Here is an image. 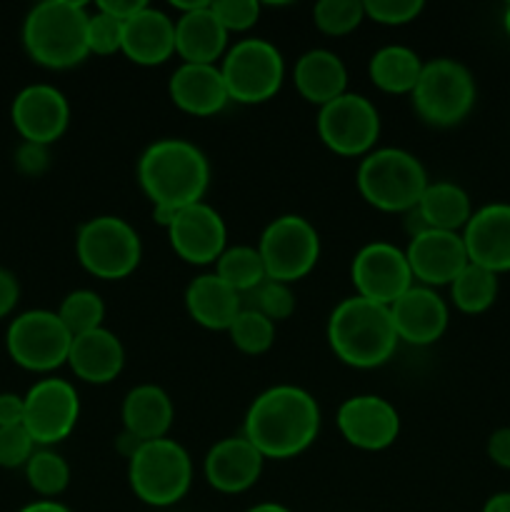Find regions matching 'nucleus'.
<instances>
[{
	"label": "nucleus",
	"mask_w": 510,
	"mask_h": 512,
	"mask_svg": "<svg viewBox=\"0 0 510 512\" xmlns=\"http://www.w3.org/2000/svg\"><path fill=\"white\" fill-rule=\"evenodd\" d=\"M323 415L313 395L298 385L280 383L255 395L243 420V438L265 460H290L318 440Z\"/></svg>",
	"instance_id": "f257e3e1"
},
{
	"label": "nucleus",
	"mask_w": 510,
	"mask_h": 512,
	"mask_svg": "<svg viewBox=\"0 0 510 512\" xmlns=\"http://www.w3.org/2000/svg\"><path fill=\"white\" fill-rule=\"evenodd\" d=\"M138 185L153 208L183 210L203 203L210 188V163L185 138H160L138 158Z\"/></svg>",
	"instance_id": "f03ea898"
},
{
	"label": "nucleus",
	"mask_w": 510,
	"mask_h": 512,
	"mask_svg": "<svg viewBox=\"0 0 510 512\" xmlns=\"http://www.w3.org/2000/svg\"><path fill=\"white\" fill-rule=\"evenodd\" d=\"M325 338L335 358L353 370L380 368L393 358L400 345L388 305L373 303L355 293L330 310Z\"/></svg>",
	"instance_id": "7ed1b4c3"
},
{
	"label": "nucleus",
	"mask_w": 510,
	"mask_h": 512,
	"mask_svg": "<svg viewBox=\"0 0 510 512\" xmlns=\"http://www.w3.org/2000/svg\"><path fill=\"white\" fill-rule=\"evenodd\" d=\"M88 5L75 0H43L23 20V48L35 65L70 70L88 50Z\"/></svg>",
	"instance_id": "20e7f679"
},
{
	"label": "nucleus",
	"mask_w": 510,
	"mask_h": 512,
	"mask_svg": "<svg viewBox=\"0 0 510 512\" xmlns=\"http://www.w3.org/2000/svg\"><path fill=\"white\" fill-rule=\"evenodd\" d=\"M430 178L418 155L405 148H375L360 158L355 185L370 208L405 215L420 203Z\"/></svg>",
	"instance_id": "39448f33"
},
{
	"label": "nucleus",
	"mask_w": 510,
	"mask_h": 512,
	"mask_svg": "<svg viewBox=\"0 0 510 512\" xmlns=\"http://www.w3.org/2000/svg\"><path fill=\"white\" fill-rule=\"evenodd\" d=\"M128 485L148 508H173L190 493L193 458L170 435L140 443L128 458Z\"/></svg>",
	"instance_id": "423d86ee"
},
{
	"label": "nucleus",
	"mask_w": 510,
	"mask_h": 512,
	"mask_svg": "<svg viewBox=\"0 0 510 512\" xmlns=\"http://www.w3.org/2000/svg\"><path fill=\"white\" fill-rule=\"evenodd\" d=\"M75 258L98 280H125L143 260L140 233L118 215H95L75 233Z\"/></svg>",
	"instance_id": "0eeeda50"
},
{
	"label": "nucleus",
	"mask_w": 510,
	"mask_h": 512,
	"mask_svg": "<svg viewBox=\"0 0 510 512\" xmlns=\"http://www.w3.org/2000/svg\"><path fill=\"white\" fill-rule=\"evenodd\" d=\"M410 103L425 125L453 128L468 118L475 105L473 73L453 58L425 60Z\"/></svg>",
	"instance_id": "6e6552de"
},
{
	"label": "nucleus",
	"mask_w": 510,
	"mask_h": 512,
	"mask_svg": "<svg viewBox=\"0 0 510 512\" xmlns=\"http://www.w3.org/2000/svg\"><path fill=\"white\" fill-rule=\"evenodd\" d=\"M230 103L260 105L273 100L285 83L283 53L265 38L238 40L218 63Z\"/></svg>",
	"instance_id": "1a4fd4ad"
},
{
	"label": "nucleus",
	"mask_w": 510,
	"mask_h": 512,
	"mask_svg": "<svg viewBox=\"0 0 510 512\" xmlns=\"http://www.w3.org/2000/svg\"><path fill=\"white\" fill-rule=\"evenodd\" d=\"M73 335L65 328L55 310H25L10 320L5 330V350L18 368L48 378L68 365Z\"/></svg>",
	"instance_id": "9d476101"
},
{
	"label": "nucleus",
	"mask_w": 510,
	"mask_h": 512,
	"mask_svg": "<svg viewBox=\"0 0 510 512\" xmlns=\"http://www.w3.org/2000/svg\"><path fill=\"white\" fill-rule=\"evenodd\" d=\"M268 280L298 283L308 278L320 260V233L308 218L295 213L278 215L260 233L258 243Z\"/></svg>",
	"instance_id": "9b49d317"
},
{
	"label": "nucleus",
	"mask_w": 510,
	"mask_h": 512,
	"mask_svg": "<svg viewBox=\"0 0 510 512\" xmlns=\"http://www.w3.org/2000/svg\"><path fill=\"white\" fill-rule=\"evenodd\" d=\"M318 138L330 153L340 158H365L378 148L380 113L373 100L358 93H345L318 108Z\"/></svg>",
	"instance_id": "f8f14e48"
},
{
	"label": "nucleus",
	"mask_w": 510,
	"mask_h": 512,
	"mask_svg": "<svg viewBox=\"0 0 510 512\" xmlns=\"http://www.w3.org/2000/svg\"><path fill=\"white\" fill-rule=\"evenodd\" d=\"M23 398V425L38 448H53L70 438L80 420V395L70 380L48 375L30 385Z\"/></svg>",
	"instance_id": "ddd939ff"
},
{
	"label": "nucleus",
	"mask_w": 510,
	"mask_h": 512,
	"mask_svg": "<svg viewBox=\"0 0 510 512\" xmlns=\"http://www.w3.org/2000/svg\"><path fill=\"white\" fill-rule=\"evenodd\" d=\"M350 283L355 295L390 308L415 280L403 248L388 240H370L353 255Z\"/></svg>",
	"instance_id": "4468645a"
},
{
	"label": "nucleus",
	"mask_w": 510,
	"mask_h": 512,
	"mask_svg": "<svg viewBox=\"0 0 510 512\" xmlns=\"http://www.w3.org/2000/svg\"><path fill=\"white\" fill-rule=\"evenodd\" d=\"M338 433L345 443L363 453H380L393 448L400 438V413L390 400L373 393L350 395L335 415Z\"/></svg>",
	"instance_id": "2eb2a0df"
},
{
	"label": "nucleus",
	"mask_w": 510,
	"mask_h": 512,
	"mask_svg": "<svg viewBox=\"0 0 510 512\" xmlns=\"http://www.w3.org/2000/svg\"><path fill=\"white\" fill-rule=\"evenodd\" d=\"M165 233H168L173 253L183 263L198 265V268L215 265L220 253L228 248V225L223 215L205 200L178 210Z\"/></svg>",
	"instance_id": "dca6fc26"
},
{
	"label": "nucleus",
	"mask_w": 510,
	"mask_h": 512,
	"mask_svg": "<svg viewBox=\"0 0 510 512\" xmlns=\"http://www.w3.org/2000/svg\"><path fill=\"white\" fill-rule=\"evenodd\" d=\"M10 120L25 143L53 145L70 125V103L60 88L50 83L25 85L10 105Z\"/></svg>",
	"instance_id": "f3484780"
},
{
	"label": "nucleus",
	"mask_w": 510,
	"mask_h": 512,
	"mask_svg": "<svg viewBox=\"0 0 510 512\" xmlns=\"http://www.w3.org/2000/svg\"><path fill=\"white\" fill-rule=\"evenodd\" d=\"M403 250L415 283L433 290L453 283L460 270L470 263L463 235L448 230H423L408 238Z\"/></svg>",
	"instance_id": "a211bd4d"
},
{
	"label": "nucleus",
	"mask_w": 510,
	"mask_h": 512,
	"mask_svg": "<svg viewBox=\"0 0 510 512\" xmlns=\"http://www.w3.org/2000/svg\"><path fill=\"white\" fill-rule=\"evenodd\" d=\"M390 318H393L400 343L425 348V345L438 343L445 335L450 310L438 290L413 283L390 305Z\"/></svg>",
	"instance_id": "6ab92c4d"
},
{
	"label": "nucleus",
	"mask_w": 510,
	"mask_h": 512,
	"mask_svg": "<svg viewBox=\"0 0 510 512\" xmlns=\"http://www.w3.org/2000/svg\"><path fill=\"white\" fill-rule=\"evenodd\" d=\"M263 468L265 458L243 435L218 440L203 458L205 483L223 495L248 493L260 480Z\"/></svg>",
	"instance_id": "aec40b11"
},
{
	"label": "nucleus",
	"mask_w": 510,
	"mask_h": 512,
	"mask_svg": "<svg viewBox=\"0 0 510 512\" xmlns=\"http://www.w3.org/2000/svg\"><path fill=\"white\" fill-rule=\"evenodd\" d=\"M465 253L470 263L490 270L508 273L510 270V205L490 203L473 210L468 225L463 228Z\"/></svg>",
	"instance_id": "412c9836"
},
{
	"label": "nucleus",
	"mask_w": 510,
	"mask_h": 512,
	"mask_svg": "<svg viewBox=\"0 0 510 512\" xmlns=\"http://www.w3.org/2000/svg\"><path fill=\"white\" fill-rule=\"evenodd\" d=\"M170 103L193 118H213L230 103L218 65L180 63L168 80Z\"/></svg>",
	"instance_id": "4be33fe9"
},
{
	"label": "nucleus",
	"mask_w": 510,
	"mask_h": 512,
	"mask_svg": "<svg viewBox=\"0 0 510 512\" xmlns=\"http://www.w3.org/2000/svg\"><path fill=\"white\" fill-rule=\"evenodd\" d=\"M120 53L143 68L168 63L175 55V18L148 3L138 15L123 23Z\"/></svg>",
	"instance_id": "5701e85b"
},
{
	"label": "nucleus",
	"mask_w": 510,
	"mask_h": 512,
	"mask_svg": "<svg viewBox=\"0 0 510 512\" xmlns=\"http://www.w3.org/2000/svg\"><path fill=\"white\" fill-rule=\"evenodd\" d=\"M68 368L73 370L75 378L88 385L113 383L125 368L123 340L105 325L90 333L75 335L70 343Z\"/></svg>",
	"instance_id": "b1692460"
},
{
	"label": "nucleus",
	"mask_w": 510,
	"mask_h": 512,
	"mask_svg": "<svg viewBox=\"0 0 510 512\" xmlns=\"http://www.w3.org/2000/svg\"><path fill=\"white\" fill-rule=\"evenodd\" d=\"M183 300L190 320L215 333H228L233 320L243 310V295L235 293L215 273L195 275L185 288Z\"/></svg>",
	"instance_id": "393cba45"
},
{
	"label": "nucleus",
	"mask_w": 510,
	"mask_h": 512,
	"mask_svg": "<svg viewBox=\"0 0 510 512\" xmlns=\"http://www.w3.org/2000/svg\"><path fill=\"white\" fill-rule=\"evenodd\" d=\"M228 38L210 3L193 13L175 15V55L180 63L218 65L230 48Z\"/></svg>",
	"instance_id": "a878e982"
},
{
	"label": "nucleus",
	"mask_w": 510,
	"mask_h": 512,
	"mask_svg": "<svg viewBox=\"0 0 510 512\" xmlns=\"http://www.w3.org/2000/svg\"><path fill=\"white\" fill-rule=\"evenodd\" d=\"M295 90L310 105H328L348 93V68L343 58L328 48H310L293 65Z\"/></svg>",
	"instance_id": "bb28decb"
},
{
	"label": "nucleus",
	"mask_w": 510,
	"mask_h": 512,
	"mask_svg": "<svg viewBox=\"0 0 510 512\" xmlns=\"http://www.w3.org/2000/svg\"><path fill=\"white\" fill-rule=\"evenodd\" d=\"M120 420L123 430L135 435L140 443L168 438L175 420V405L160 385L140 383L125 393Z\"/></svg>",
	"instance_id": "cd10ccee"
},
{
	"label": "nucleus",
	"mask_w": 510,
	"mask_h": 512,
	"mask_svg": "<svg viewBox=\"0 0 510 512\" xmlns=\"http://www.w3.org/2000/svg\"><path fill=\"white\" fill-rule=\"evenodd\" d=\"M415 210L428 230L463 233L473 215V203H470V195L453 180H435V183L430 180Z\"/></svg>",
	"instance_id": "c85d7f7f"
},
{
	"label": "nucleus",
	"mask_w": 510,
	"mask_h": 512,
	"mask_svg": "<svg viewBox=\"0 0 510 512\" xmlns=\"http://www.w3.org/2000/svg\"><path fill=\"white\" fill-rule=\"evenodd\" d=\"M425 60L413 48L400 43L383 45L375 50L368 60V78L378 90L388 95H410L420 73H423Z\"/></svg>",
	"instance_id": "c756f323"
},
{
	"label": "nucleus",
	"mask_w": 510,
	"mask_h": 512,
	"mask_svg": "<svg viewBox=\"0 0 510 512\" xmlns=\"http://www.w3.org/2000/svg\"><path fill=\"white\" fill-rule=\"evenodd\" d=\"M213 268V273L240 295H250L260 283L268 280V273H265V265L258 248L248 243L228 245V248L220 253V258L215 260Z\"/></svg>",
	"instance_id": "7c9ffc66"
},
{
	"label": "nucleus",
	"mask_w": 510,
	"mask_h": 512,
	"mask_svg": "<svg viewBox=\"0 0 510 512\" xmlns=\"http://www.w3.org/2000/svg\"><path fill=\"white\" fill-rule=\"evenodd\" d=\"M450 300L465 315L485 313L498 298V275L480 265L468 263L458 278L448 285Z\"/></svg>",
	"instance_id": "2f4dec72"
},
{
	"label": "nucleus",
	"mask_w": 510,
	"mask_h": 512,
	"mask_svg": "<svg viewBox=\"0 0 510 512\" xmlns=\"http://www.w3.org/2000/svg\"><path fill=\"white\" fill-rule=\"evenodd\" d=\"M25 480L40 500H55L68 490L70 465L58 450L38 448L25 465Z\"/></svg>",
	"instance_id": "473e14b6"
},
{
	"label": "nucleus",
	"mask_w": 510,
	"mask_h": 512,
	"mask_svg": "<svg viewBox=\"0 0 510 512\" xmlns=\"http://www.w3.org/2000/svg\"><path fill=\"white\" fill-rule=\"evenodd\" d=\"M58 318L63 320L65 328L70 330V335H83L90 330H98L105 325V303L100 298V293L90 288H78L70 290L58 305Z\"/></svg>",
	"instance_id": "72a5a7b5"
},
{
	"label": "nucleus",
	"mask_w": 510,
	"mask_h": 512,
	"mask_svg": "<svg viewBox=\"0 0 510 512\" xmlns=\"http://www.w3.org/2000/svg\"><path fill=\"white\" fill-rule=\"evenodd\" d=\"M228 338L243 355H265L275 345V323L258 310L243 308L228 328Z\"/></svg>",
	"instance_id": "f704fd0d"
},
{
	"label": "nucleus",
	"mask_w": 510,
	"mask_h": 512,
	"mask_svg": "<svg viewBox=\"0 0 510 512\" xmlns=\"http://www.w3.org/2000/svg\"><path fill=\"white\" fill-rule=\"evenodd\" d=\"M363 20V0H320L313 5V25L330 38L350 35L360 28Z\"/></svg>",
	"instance_id": "c9c22d12"
},
{
	"label": "nucleus",
	"mask_w": 510,
	"mask_h": 512,
	"mask_svg": "<svg viewBox=\"0 0 510 512\" xmlns=\"http://www.w3.org/2000/svg\"><path fill=\"white\" fill-rule=\"evenodd\" d=\"M250 298H253V305H250V308L258 310L260 315H265V318L273 320V323L288 320L290 315L295 313V305H298L293 285L278 283V280H265V283H260L258 288L250 293Z\"/></svg>",
	"instance_id": "e433bc0d"
},
{
	"label": "nucleus",
	"mask_w": 510,
	"mask_h": 512,
	"mask_svg": "<svg viewBox=\"0 0 510 512\" xmlns=\"http://www.w3.org/2000/svg\"><path fill=\"white\" fill-rule=\"evenodd\" d=\"M88 50L90 55L110 58L123 50V23L113 15L93 8L88 15Z\"/></svg>",
	"instance_id": "4c0bfd02"
},
{
	"label": "nucleus",
	"mask_w": 510,
	"mask_h": 512,
	"mask_svg": "<svg viewBox=\"0 0 510 512\" xmlns=\"http://www.w3.org/2000/svg\"><path fill=\"white\" fill-rule=\"evenodd\" d=\"M365 20L385 25V28H400L420 18L425 10L423 0H365Z\"/></svg>",
	"instance_id": "58836bf2"
},
{
	"label": "nucleus",
	"mask_w": 510,
	"mask_h": 512,
	"mask_svg": "<svg viewBox=\"0 0 510 512\" xmlns=\"http://www.w3.org/2000/svg\"><path fill=\"white\" fill-rule=\"evenodd\" d=\"M210 10L223 25L225 33H248L255 28L263 13V5L258 0H210Z\"/></svg>",
	"instance_id": "ea45409f"
},
{
	"label": "nucleus",
	"mask_w": 510,
	"mask_h": 512,
	"mask_svg": "<svg viewBox=\"0 0 510 512\" xmlns=\"http://www.w3.org/2000/svg\"><path fill=\"white\" fill-rule=\"evenodd\" d=\"M38 450L35 440L25 430V425H10L0 428V468L18 470L28 465L33 453Z\"/></svg>",
	"instance_id": "a19ab883"
},
{
	"label": "nucleus",
	"mask_w": 510,
	"mask_h": 512,
	"mask_svg": "<svg viewBox=\"0 0 510 512\" xmlns=\"http://www.w3.org/2000/svg\"><path fill=\"white\" fill-rule=\"evenodd\" d=\"M15 170L25 178H40L45 170L50 168V145H40V143H20L15 148L13 155Z\"/></svg>",
	"instance_id": "79ce46f5"
},
{
	"label": "nucleus",
	"mask_w": 510,
	"mask_h": 512,
	"mask_svg": "<svg viewBox=\"0 0 510 512\" xmlns=\"http://www.w3.org/2000/svg\"><path fill=\"white\" fill-rule=\"evenodd\" d=\"M25 398L18 393H0V428L23 425Z\"/></svg>",
	"instance_id": "37998d69"
},
{
	"label": "nucleus",
	"mask_w": 510,
	"mask_h": 512,
	"mask_svg": "<svg viewBox=\"0 0 510 512\" xmlns=\"http://www.w3.org/2000/svg\"><path fill=\"white\" fill-rule=\"evenodd\" d=\"M20 300V283L10 270L0 268V320L8 318Z\"/></svg>",
	"instance_id": "c03bdc74"
},
{
	"label": "nucleus",
	"mask_w": 510,
	"mask_h": 512,
	"mask_svg": "<svg viewBox=\"0 0 510 512\" xmlns=\"http://www.w3.org/2000/svg\"><path fill=\"white\" fill-rule=\"evenodd\" d=\"M488 458L498 468L510 470V428L495 430L488 438Z\"/></svg>",
	"instance_id": "a18cd8bd"
},
{
	"label": "nucleus",
	"mask_w": 510,
	"mask_h": 512,
	"mask_svg": "<svg viewBox=\"0 0 510 512\" xmlns=\"http://www.w3.org/2000/svg\"><path fill=\"white\" fill-rule=\"evenodd\" d=\"M145 5H148L145 0H98L95 8L113 15V18L120 20V23H125V20H130L133 15H138Z\"/></svg>",
	"instance_id": "49530a36"
},
{
	"label": "nucleus",
	"mask_w": 510,
	"mask_h": 512,
	"mask_svg": "<svg viewBox=\"0 0 510 512\" xmlns=\"http://www.w3.org/2000/svg\"><path fill=\"white\" fill-rule=\"evenodd\" d=\"M18 512H73V510H70L68 505L60 503V500H35V503H28Z\"/></svg>",
	"instance_id": "de8ad7c7"
},
{
	"label": "nucleus",
	"mask_w": 510,
	"mask_h": 512,
	"mask_svg": "<svg viewBox=\"0 0 510 512\" xmlns=\"http://www.w3.org/2000/svg\"><path fill=\"white\" fill-rule=\"evenodd\" d=\"M483 512H510V493H495L485 500Z\"/></svg>",
	"instance_id": "09e8293b"
},
{
	"label": "nucleus",
	"mask_w": 510,
	"mask_h": 512,
	"mask_svg": "<svg viewBox=\"0 0 510 512\" xmlns=\"http://www.w3.org/2000/svg\"><path fill=\"white\" fill-rule=\"evenodd\" d=\"M245 512H293V510L285 508V505L280 503H255L253 508H248Z\"/></svg>",
	"instance_id": "8fccbe9b"
},
{
	"label": "nucleus",
	"mask_w": 510,
	"mask_h": 512,
	"mask_svg": "<svg viewBox=\"0 0 510 512\" xmlns=\"http://www.w3.org/2000/svg\"><path fill=\"white\" fill-rule=\"evenodd\" d=\"M503 25H505V33L510 35V3H508V8H505V15H503Z\"/></svg>",
	"instance_id": "3c124183"
}]
</instances>
